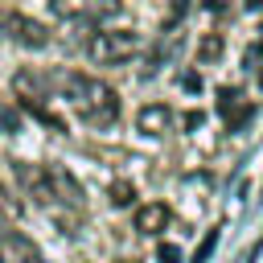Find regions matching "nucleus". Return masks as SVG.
<instances>
[{
    "instance_id": "13",
    "label": "nucleus",
    "mask_w": 263,
    "mask_h": 263,
    "mask_svg": "<svg viewBox=\"0 0 263 263\" xmlns=\"http://www.w3.org/2000/svg\"><path fill=\"white\" fill-rule=\"evenodd\" d=\"M0 127H4V132H16V127H21V119H16L12 107H0Z\"/></svg>"
},
{
    "instance_id": "8",
    "label": "nucleus",
    "mask_w": 263,
    "mask_h": 263,
    "mask_svg": "<svg viewBox=\"0 0 263 263\" xmlns=\"http://www.w3.org/2000/svg\"><path fill=\"white\" fill-rule=\"evenodd\" d=\"M168 218H173V214H168L164 201H148V205L136 210V230H140V234H160V230L168 226Z\"/></svg>"
},
{
    "instance_id": "15",
    "label": "nucleus",
    "mask_w": 263,
    "mask_h": 263,
    "mask_svg": "<svg viewBox=\"0 0 263 263\" xmlns=\"http://www.w3.org/2000/svg\"><path fill=\"white\" fill-rule=\"evenodd\" d=\"M185 8H189V0H173V12H168V21H164V25L173 29V25H177V21L185 16Z\"/></svg>"
},
{
    "instance_id": "11",
    "label": "nucleus",
    "mask_w": 263,
    "mask_h": 263,
    "mask_svg": "<svg viewBox=\"0 0 263 263\" xmlns=\"http://www.w3.org/2000/svg\"><path fill=\"white\" fill-rule=\"evenodd\" d=\"M197 58H201V62H218V58H222V37H214V33H210V37H201Z\"/></svg>"
},
{
    "instance_id": "4",
    "label": "nucleus",
    "mask_w": 263,
    "mask_h": 263,
    "mask_svg": "<svg viewBox=\"0 0 263 263\" xmlns=\"http://www.w3.org/2000/svg\"><path fill=\"white\" fill-rule=\"evenodd\" d=\"M0 29L16 41V45H29V49H41V45H49V29L41 25V21H29V16H21V12H0Z\"/></svg>"
},
{
    "instance_id": "1",
    "label": "nucleus",
    "mask_w": 263,
    "mask_h": 263,
    "mask_svg": "<svg viewBox=\"0 0 263 263\" xmlns=\"http://www.w3.org/2000/svg\"><path fill=\"white\" fill-rule=\"evenodd\" d=\"M58 86L62 95L70 99V107L78 111L82 123L90 127H111L119 119V95L99 82V78H86V74H58Z\"/></svg>"
},
{
    "instance_id": "9",
    "label": "nucleus",
    "mask_w": 263,
    "mask_h": 263,
    "mask_svg": "<svg viewBox=\"0 0 263 263\" xmlns=\"http://www.w3.org/2000/svg\"><path fill=\"white\" fill-rule=\"evenodd\" d=\"M49 185H53V197H62L70 205H82V189H78V181L66 168H49Z\"/></svg>"
},
{
    "instance_id": "5",
    "label": "nucleus",
    "mask_w": 263,
    "mask_h": 263,
    "mask_svg": "<svg viewBox=\"0 0 263 263\" xmlns=\"http://www.w3.org/2000/svg\"><path fill=\"white\" fill-rule=\"evenodd\" d=\"M12 173H16V181L25 185V193H29L33 201H53L49 168H41V164H25V160H12Z\"/></svg>"
},
{
    "instance_id": "12",
    "label": "nucleus",
    "mask_w": 263,
    "mask_h": 263,
    "mask_svg": "<svg viewBox=\"0 0 263 263\" xmlns=\"http://www.w3.org/2000/svg\"><path fill=\"white\" fill-rule=\"evenodd\" d=\"M214 247H218V230H210V234H205V238H201V247H197V251H193V263H205V259H210V255H214Z\"/></svg>"
},
{
    "instance_id": "10",
    "label": "nucleus",
    "mask_w": 263,
    "mask_h": 263,
    "mask_svg": "<svg viewBox=\"0 0 263 263\" xmlns=\"http://www.w3.org/2000/svg\"><path fill=\"white\" fill-rule=\"evenodd\" d=\"M132 201H136V185H132V181H115V185H111V205L123 210V205H132Z\"/></svg>"
},
{
    "instance_id": "2",
    "label": "nucleus",
    "mask_w": 263,
    "mask_h": 263,
    "mask_svg": "<svg viewBox=\"0 0 263 263\" xmlns=\"http://www.w3.org/2000/svg\"><path fill=\"white\" fill-rule=\"evenodd\" d=\"M140 33H132V29H103V33H95L90 41H86V53L99 62V66H119V62H127V58H136L140 53Z\"/></svg>"
},
{
    "instance_id": "17",
    "label": "nucleus",
    "mask_w": 263,
    "mask_h": 263,
    "mask_svg": "<svg viewBox=\"0 0 263 263\" xmlns=\"http://www.w3.org/2000/svg\"><path fill=\"white\" fill-rule=\"evenodd\" d=\"M0 205H4V189H0Z\"/></svg>"
},
{
    "instance_id": "18",
    "label": "nucleus",
    "mask_w": 263,
    "mask_h": 263,
    "mask_svg": "<svg viewBox=\"0 0 263 263\" xmlns=\"http://www.w3.org/2000/svg\"><path fill=\"white\" fill-rule=\"evenodd\" d=\"M0 263H4V255H0Z\"/></svg>"
},
{
    "instance_id": "16",
    "label": "nucleus",
    "mask_w": 263,
    "mask_h": 263,
    "mask_svg": "<svg viewBox=\"0 0 263 263\" xmlns=\"http://www.w3.org/2000/svg\"><path fill=\"white\" fill-rule=\"evenodd\" d=\"M222 4H226V0H205V8H222Z\"/></svg>"
},
{
    "instance_id": "3",
    "label": "nucleus",
    "mask_w": 263,
    "mask_h": 263,
    "mask_svg": "<svg viewBox=\"0 0 263 263\" xmlns=\"http://www.w3.org/2000/svg\"><path fill=\"white\" fill-rule=\"evenodd\" d=\"M49 8L62 21H107L119 12V0H49Z\"/></svg>"
},
{
    "instance_id": "6",
    "label": "nucleus",
    "mask_w": 263,
    "mask_h": 263,
    "mask_svg": "<svg viewBox=\"0 0 263 263\" xmlns=\"http://www.w3.org/2000/svg\"><path fill=\"white\" fill-rule=\"evenodd\" d=\"M218 115L226 119L230 132H238V127L251 119V107H247V99H242L234 86H222V90H218Z\"/></svg>"
},
{
    "instance_id": "7",
    "label": "nucleus",
    "mask_w": 263,
    "mask_h": 263,
    "mask_svg": "<svg viewBox=\"0 0 263 263\" xmlns=\"http://www.w3.org/2000/svg\"><path fill=\"white\" fill-rule=\"evenodd\" d=\"M136 127H140L144 136H164V132L173 127V107H164V103H148V107H140Z\"/></svg>"
},
{
    "instance_id": "14",
    "label": "nucleus",
    "mask_w": 263,
    "mask_h": 263,
    "mask_svg": "<svg viewBox=\"0 0 263 263\" xmlns=\"http://www.w3.org/2000/svg\"><path fill=\"white\" fill-rule=\"evenodd\" d=\"M156 259H160V263H181V251H177L173 242H164V247L156 251Z\"/></svg>"
}]
</instances>
